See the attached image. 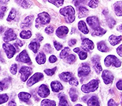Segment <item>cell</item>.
I'll use <instances>...</instances> for the list:
<instances>
[{"instance_id": "1", "label": "cell", "mask_w": 122, "mask_h": 106, "mask_svg": "<svg viewBox=\"0 0 122 106\" xmlns=\"http://www.w3.org/2000/svg\"><path fill=\"white\" fill-rule=\"evenodd\" d=\"M60 13L62 16L66 17V21L67 23H72L75 20V10L72 6L64 7L60 10Z\"/></svg>"}, {"instance_id": "2", "label": "cell", "mask_w": 122, "mask_h": 106, "mask_svg": "<svg viewBox=\"0 0 122 106\" xmlns=\"http://www.w3.org/2000/svg\"><path fill=\"white\" fill-rule=\"evenodd\" d=\"M99 87V81L97 80H92L91 81L82 86L81 90L86 94H89L91 92H94L98 90Z\"/></svg>"}, {"instance_id": "3", "label": "cell", "mask_w": 122, "mask_h": 106, "mask_svg": "<svg viewBox=\"0 0 122 106\" xmlns=\"http://www.w3.org/2000/svg\"><path fill=\"white\" fill-rule=\"evenodd\" d=\"M51 21V17L48 13L42 12L38 15L37 18L35 20V26L39 28L43 25L49 24Z\"/></svg>"}, {"instance_id": "4", "label": "cell", "mask_w": 122, "mask_h": 106, "mask_svg": "<svg viewBox=\"0 0 122 106\" xmlns=\"http://www.w3.org/2000/svg\"><path fill=\"white\" fill-rule=\"evenodd\" d=\"M104 64L106 67H110L111 66L119 68L122 66V62L117 58L114 55H108L104 59Z\"/></svg>"}, {"instance_id": "5", "label": "cell", "mask_w": 122, "mask_h": 106, "mask_svg": "<svg viewBox=\"0 0 122 106\" xmlns=\"http://www.w3.org/2000/svg\"><path fill=\"white\" fill-rule=\"evenodd\" d=\"M86 22L92 29H93L94 30H96L100 27L99 19L96 16H90V17H87Z\"/></svg>"}, {"instance_id": "6", "label": "cell", "mask_w": 122, "mask_h": 106, "mask_svg": "<svg viewBox=\"0 0 122 106\" xmlns=\"http://www.w3.org/2000/svg\"><path fill=\"white\" fill-rule=\"evenodd\" d=\"M32 68L28 66H23L19 70V72L20 74V78L22 82H26L29 77L32 74Z\"/></svg>"}, {"instance_id": "7", "label": "cell", "mask_w": 122, "mask_h": 106, "mask_svg": "<svg viewBox=\"0 0 122 106\" xmlns=\"http://www.w3.org/2000/svg\"><path fill=\"white\" fill-rule=\"evenodd\" d=\"M3 49L8 58H11L13 57V56L15 55L17 52L14 46L9 43H3Z\"/></svg>"}, {"instance_id": "8", "label": "cell", "mask_w": 122, "mask_h": 106, "mask_svg": "<svg viewBox=\"0 0 122 106\" xmlns=\"http://www.w3.org/2000/svg\"><path fill=\"white\" fill-rule=\"evenodd\" d=\"M90 67L87 63H82L78 70V76L80 78L85 77L90 73Z\"/></svg>"}, {"instance_id": "9", "label": "cell", "mask_w": 122, "mask_h": 106, "mask_svg": "<svg viewBox=\"0 0 122 106\" xmlns=\"http://www.w3.org/2000/svg\"><path fill=\"white\" fill-rule=\"evenodd\" d=\"M15 39H17V35L15 34L13 29H9L5 32L3 38V41L5 42V43H7L10 41L15 40Z\"/></svg>"}, {"instance_id": "10", "label": "cell", "mask_w": 122, "mask_h": 106, "mask_svg": "<svg viewBox=\"0 0 122 106\" xmlns=\"http://www.w3.org/2000/svg\"><path fill=\"white\" fill-rule=\"evenodd\" d=\"M102 78L103 79L104 84L106 85L112 84L113 82V80H114V76H113V74L110 71L107 70L102 71Z\"/></svg>"}, {"instance_id": "11", "label": "cell", "mask_w": 122, "mask_h": 106, "mask_svg": "<svg viewBox=\"0 0 122 106\" xmlns=\"http://www.w3.org/2000/svg\"><path fill=\"white\" fill-rule=\"evenodd\" d=\"M44 78V76L42 73L41 72H37L33 76L30 77V78L28 80L27 82V85L28 86H32L33 85L36 84L37 82H39L41 80H42V79Z\"/></svg>"}, {"instance_id": "12", "label": "cell", "mask_w": 122, "mask_h": 106, "mask_svg": "<svg viewBox=\"0 0 122 106\" xmlns=\"http://www.w3.org/2000/svg\"><path fill=\"white\" fill-rule=\"evenodd\" d=\"M16 61H19L20 62H23V63H28L29 64H31V61L28 55L27 52L26 50H24L19 53V55L16 58Z\"/></svg>"}, {"instance_id": "13", "label": "cell", "mask_w": 122, "mask_h": 106, "mask_svg": "<svg viewBox=\"0 0 122 106\" xmlns=\"http://www.w3.org/2000/svg\"><path fill=\"white\" fill-rule=\"evenodd\" d=\"M92 62L93 68H94L96 72L99 74L102 71V67L101 66L100 56L98 55H95L94 56H93L92 58Z\"/></svg>"}, {"instance_id": "14", "label": "cell", "mask_w": 122, "mask_h": 106, "mask_svg": "<svg viewBox=\"0 0 122 106\" xmlns=\"http://www.w3.org/2000/svg\"><path fill=\"white\" fill-rule=\"evenodd\" d=\"M81 46H82V49H83V50L87 52L88 51H90V50L94 49V44L91 40L86 38V39H84L82 40Z\"/></svg>"}, {"instance_id": "15", "label": "cell", "mask_w": 122, "mask_h": 106, "mask_svg": "<svg viewBox=\"0 0 122 106\" xmlns=\"http://www.w3.org/2000/svg\"><path fill=\"white\" fill-rule=\"evenodd\" d=\"M37 93L41 97L45 98L50 95V90L46 85L42 84L39 87V90H38Z\"/></svg>"}, {"instance_id": "16", "label": "cell", "mask_w": 122, "mask_h": 106, "mask_svg": "<svg viewBox=\"0 0 122 106\" xmlns=\"http://www.w3.org/2000/svg\"><path fill=\"white\" fill-rule=\"evenodd\" d=\"M68 33V28L65 26H61L56 30V35L60 39H64Z\"/></svg>"}, {"instance_id": "17", "label": "cell", "mask_w": 122, "mask_h": 106, "mask_svg": "<svg viewBox=\"0 0 122 106\" xmlns=\"http://www.w3.org/2000/svg\"><path fill=\"white\" fill-rule=\"evenodd\" d=\"M51 87L52 91L56 92V93L59 92L63 90V86L58 81H52L51 83Z\"/></svg>"}, {"instance_id": "18", "label": "cell", "mask_w": 122, "mask_h": 106, "mask_svg": "<svg viewBox=\"0 0 122 106\" xmlns=\"http://www.w3.org/2000/svg\"><path fill=\"white\" fill-rule=\"evenodd\" d=\"M109 42L111 45L112 46H116L117 45L119 44V42H121L122 40V36H116V35H111L108 39Z\"/></svg>"}, {"instance_id": "19", "label": "cell", "mask_w": 122, "mask_h": 106, "mask_svg": "<svg viewBox=\"0 0 122 106\" xmlns=\"http://www.w3.org/2000/svg\"><path fill=\"white\" fill-rule=\"evenodd\" d=\"M113 11L117 16H122V1H117L113 5Z\"/></svg>"}, {"instance_id": "20", "label": "cell", "mask_w": 122, "mask_h": 106, "mask_svg": "<svg viewBox=\"0 0 122 106\" xmlns=\"http://www.w3.org/2000/svg\"><path fill=\"white\" fill-rule=\"evenodd\" d=\"M33 16L30 15L27 16V17H25L24 21H23L21 25V28H28L30 27V26L32 25L33 23Z\"/></svg>"}, {"instance_id": "21", "label": "cell", "mask_w": 122, "mask_h": 106, "mask_svg": "<svg viewBox=\"0 0 122 106\" xmlns=\"http://www.w3.org/2000/svg\"><path fill=\"white\" fill-rule=\"evenodd\" d=\"M39 46V42L38 40H37V39H35L33 40H32V41L30 42V44L29 45V49H30V50H31L35 54V53H37V51H38Z\"/></svg>"}, {"instance_id": "22", "label": "cell", "mask_w": 122, "mask_h": 106, "mask_svg": "<svg viewBox=\"0 0 122 106\" xmlns=\"http://www.w3.org/2000/svg\"><path fill=\"white\" fill-rule=\"evenodd\" d=\"M73 77L72 74L69 72H64L59 74V78L62 81L64 82H68Z\"/></svg>"}, {"instance_id": "23", "label": "cell", "mask_w": 122, "mask_h": 106, "mask_svg": "<svg viewBox=\"0 0 122 106\" xmlns=\"http://www.w3.org/2000/svg\"><path fill=\"white\" fill-rule=\"evenodd\" d=\"M18 97L20 101H21L23 102L27 103L31 97V95L27 92H20L18 94Z\"/></svg>"}, {"instance_id": "24", "label": "cell", "mask_w": 122, "mask_h": 106, "mask_svg": "<svg viewBox=\"0 0 122 106\" xmlns=\"http://www.w3.org/2000/svg\"><path fill=\"white\" fill-rule=\"evenodd\" d=\"M88 106H100V102H99V99L96 96H92L87 102Z\"/></svg>"}, {"instance_id": "25", "label": "cell", "mask_w": 122, "mask_h": 106, "mask_svg": "<svg viewBox=\"0 0 122 106\" xmlns=\"http://www.w3.org/2000/svg\"><path fill=\"white\" fill-rule=\"evenodd\" d=\"M78 28L82 33L88 34L89 29L87 27V25L84 21H80L78 24Z\"/></svg>"}, {"instance_id": "26", "label": "cell", "mask_w": 122, "mask_h": 106, "mask_svg": "<svg viewBox=\"0 0 122 106\" xmlns=\"http://www.w3.org/2000/svg\"><path fill=\"white\" fill-rule=\"evenodd\" d=\"M97 46H98V50L102 52H107L109 51V50H110L104 41H100V42H98Z\"/></svg>"}, {"instance_id": "27", "label": "cell", "mask_w": 122, "mask_h": 106, "mask_svg": "<svg viewBox=\"0 0 122 106\" xmlns=\"http://www.w3.org/2000/svg\"><path fill=\"white\" fill-rule=\"evenodd\" d=\"M35 61L39 64H43L46 62V55L43 52H39L35 58Z\"/></svg>"}, {"instance_id": "28", "label": "cell", "mask_w": 122, "mask_h": 106, "mask_svg": "<svg viewBox=\"0 0 122 106\" xmlns=\"http://www.w3.org/2000/svg\"><path fill=\"white\" fill-rule=\"evenodd\" d=\"M69 95H70V100L72 101L75 102L78 100V92L75 88H71L70 91H69Z\"/></svg>"}, {"instance_id": "29", "label": "cell", "mask_w": 122, "mask_h": 106, "mask_svg": "<svg viewBox=\"0 0 122 106\" xmlns=\"http://www.w3.org/2000/svg\"><path fill=\"white\" fill-rule=\"evenodd\" d=\"M78 17L79 18H82V17H84L88 13V9L86 7L84 6H81L79 7L78 9Z\"/></svg>"}, {"instance_id": "30", "label": "cell", "mask_w": 122, "mask_h": 106, "mask_svg": "<svg viewBox=\"0 0 122 106\" xmlns=\"http://www.w3.org/2000/svg\"><path fill=\"white\" fill-rule=\"evenodd\" d=\"M19 36H20V37H21V39H30V37H31V36H32V33H31V31L29 30H23L21 32Z\"/></svg>"}, {"instance_id": "31", "label": "cell", "mask_w": 122, "mask_h": 106, "mask_svg": "<svg viewBox=\"0 0 122 106\" xmlns=\"http://www.w3.org/2000/svg\"><path fill=\"white\" fill-rule=\"evenodd\" d=\"M56 103L55 101L47 100V99L42 100V101L41 103V106H56Z\"/></svg>"}, {"instance_id": "32", "label": "cell", "mask_w": 122, "mask_h": 106, "mask_svg": "<svg viewBox=\"0 0 122 106\" xmlns=\"http://www.w3.org/2000/svg\"><path fill=\"white\" fill-rule=\"evenodd\" d=\"M106 33V30H105L102 27H100L98 29L94 30L92 33V36H101L104 35V34Z\"/></svg>"}, {"instance_id": "33", "label": "cell", "mask_w": 122, "mask_h": 106, "mask_svg": "<svg viewBox=\"0 0 122 106\" xmlns=\"http://www.w3.org/2000/svg\"><path fill=\"white\" fill-rule=\"evenodd\" d=\"M59 99H60V101H59V106H69L66 97L64 95H59Z\"/></svg>"}, {"instance_id": "34", "label": "cell", "mask_w": 122, "mask_h": 106, "mask_svg": "<svg viewBox=\"0 0 122 106\" xmlns=\"http://www.w3.org/2000/svg\"><path fill=\"white\" fill-rule=\"evenodd\" d=\"M70 48H68V47H65V48L61 52V53H60V55H59L60 58H62V59L65 58L68 55H69V52H70Z\"/></svg>"}, {"instance_id": "35", "label": "cell", "mask_w": 122, "mask_h": 106, "mask_svg": "<svg viewBox=\"0 0 122 106\" xmlns=\"http://www.w3.org/2000/svg\"><path fill=\"white\" fill-rule=\"evenodd\" d=\"M19 3H20L21 6L24 8V9H27L29 7H30L31 5H32V1H26V0H24V1H19Z\"/></svg>"}, {"instance_id": "36", "label": "cell", "mask_w": 122, "mask_h": 106, "mask_svg": "<svg viewBox=\"0 0 122 106\" xmlns=\"http://www.w3.org/2000/svg\"><path fill=\"white\" fill-rule=\"evenodd\" d=\"M66 58V62L68 64H73L76 61V57L74 55H68Z\"/></svg>"}, {"instance_id": "37", "label": "cell", "mask_w": 122, "mask_h": 106, "mask_svg": "<svg viewBox=\"0 0 122 106\" xmlns=\"http://www.w3.org/2000/svg\"><path fill=\"white\" fill-rule=\"evenodd\" d=\"M15 16H16V10L14 8H12L11 11L9 13L8 17L7 18V21H11L15 19Z\"/></svg>"}, {"instance_id": "38", "label": "cell", "mask_w": 122, "mask_h": 106, "mask_svg": "<svg viewBox=\"0 0 122 106\" xmlns=\"http://www.w3.org/2000/svg\"><path fill=\"white\" fill-rule=\"evenodd\" d=\"M9 100V96L6 94H0V104L6 103Z\"/></svg>"}, {"instance_id": "39", "label": "cell", "mask_w": 122, "mask_h": 106, "mask_svg": "<svg viewBox=\"0 0 122 106\" xmlns=\"http://www.w3.org/2000/svg\"><path fill=\"white\" fill-rule=\"evenodd\" d=\"M49 2L53 4L54 5H56L57 7H59L63 5L64 1L63 0H51V1H49Z\"/></svg>"}, {"instance_id": "40", "label": "cell", "mask_w": 122, "mask_h": 106, "mask_svg": "<svg viewBox=\"0 0 122 106\" xmlns=\"http://www.w3.org/2000/svg\"><path fill=\"white\" fill-rule=\"evenodd\" d=\"M56 70V67H55L52 69H45L44 72L47 76H52L53 74H55Z\"/></svg>"}, {"instance_id": "41", "label": "cell", "mask_w": 122, "mask_h": 106, "mask_svg": "<svg viewBox=\"0 0 122 106\" xmlns=\"http://www.w3.org/2000/svg\"><path fill=\"white\" fill-rule=\"evenodd\" d=\"M78 54L79 55V57L80 60H85L86 58H87V56H88L87 52L85 51H84V50H82V51H81V50H80L78 52Z\"/></svg>"}, {"instance_id": "42", "label": "cell", "mask_w": 122, "mask_h": 106, "mask_svg": "<svg viewBox=\"0 0 122 106\" xmlns=\"http://www.w3.org/2000/svg\"><path fill=\"white\" fill-rule=\"evenodd\" d=\"M98 4H99V1H94V0H92L90 1H89L88 3V6L91 8H96L98 6Z\"/></svg>"}, {"instance_id": "43", "label": "cell", "mask_w": 122, "mask_h": 106, "mask_svg": "<svg viewBox=\"0 0 122 106\" xmlns=\"http://www.w3.org/2000/svg\"><path fill=\"white\" fill-rule=\"evenodd\" d=\"M10 72L13 75L17 74V64H13L11 65V66L10 68Z\"/></svg>"}, {"instance_id": "44", "label": "cell", "mask_w": 122, "mask_h": 106, "mask_svg": "<svg viewBox=\"0 0 122 106\" xmlns=\"http://www.w3.org/2000/svg\"><path fill=\"white\" fill-rule=\"evenodd\" d=\"M6 10L7 7L5 6H3V5L0 6V18H3Z\"/></svg>"}, {"instance_id": "45", "label": "cell", "mask_w": 122, "mask_h": 106, "mask_svg": "<svg viewBox=\"0 0 122 106\" xmlns=\"http://www.w3.org/2000/svg\"><path fill=\"white\" fill-rule=\"evenodd\" d=\"M68 82H69V84H70V85H72V86H77L78 85V80H77L74 77H72V78L70 79V81Z\"/></svg>"}, {"instance_id": "46", "label": "cell", "mask_w": 122, "mask_h": 106, "mask_svg": "<svg viewBox=\"0 0 122 106\" xmlns=\"http://www.w3.org/2000/svg\"><path fill=\"white\" fill-rule=\"evenodd\" d=\"M45 31L46 34H49V35L52 34L54 32V27L52 26H49L45 29Z\"/></svg>"}, {"instance_id": "47", "label": "cell", "mask_w": 122, "mask_h": 106, "mask_svg": "<svg viewBox=\"0 0 122 106\" xmlns=\"http://www.w3.org/2000/svg\"><path fill=\"white\" fill-rule=\"evenodd\" d=\"M54 46H55V49L56 50H60L62 49V45L57 41H54Z\"/></svg>"}, {"instance_id": "48", "label": "cell", "mask_w": 122, "mask_h": 106, "mask_svg": "<svg viewBox=\"0 0 122 106\" xmlns=\"http://www.w3.org/2000/svg\"><path fill=\"white\" fill-rule=\"evenodd\" d=\"M107 23H108V25L110 26V28H112L116 25V21L113 18H110L107 20Z\"/></svg>"}, {"instance_id": "49", "label": "cell", "mask_w": 122, "mask_h": 106, "mask_svg": "<svg viewBox=\"0 0 122 106\" xmlns=\"http://www.w3.org/2000/svg\"><path fill=\"white\" fill-rule=\"evenodd\" d=\"M44 50L47 53H50V52L52 51V49H51V46L49 44H46L44 45Z\"/></svg>"}, {"instance_id": "50", "label": "cell", "mask_w": 122, "mask_h": 106, "mask_svg": "<svg viewBox=\"0 0 122 106\" xmlns=\"http://www.w3.org/2000/svg\"><path fill=\"white\" fill-rule=\"evenodd\" d=\"M56 61H57V58L56 56H55V55H51L49 57V62L51 63H55Z\"/></svg>"}, {"instance_id": "51", "label": "cell", "mask_w": 122, "mask_h": 106, "mask_svg": "<svg viewBox=\"0 0 122 106\" xmlns=\"http://www.w3.org/2000/svg\"><path fill=\"white\" fill-rule=\"evenodd\" d=\"M116 88L119 90L122 91V80H119V81H117V82L116 83Z\"/></svg>"}, {"instance_id": "52", "label": "cell", "mask_w": 122, "mask_h": 106, "mask_svg": "<svg viewBox=\"0 0 122 106\" xmlns=\"http://www.w3.org/2000/svg\"><path fill=\"white\" fill-rule=\"evenodd\" d=\"M116 51H117V53L118 54V55L122 57V44L117 48Z\"/></svg>"}, {"instance_id": "53", "label": "cell", "mask_w": 122, "mask_h": 106, "mask_svg": "<svg viewBox=\"0 0 122 106\" xmlns=\"http://www.w3.org/2000/svg\"><path fill=\"white\" fill-rule=\"evenodd\" d=\"M107 105H108V106H117V104L113 99H111L108 101Z\"/></svg>"}, {"instance_id": "54", "label": "cell", "mask_w": 122, "mask_h": 106, "mask_svg": "<svg viewBox=\"0 0 122 106\" xmlns=\"http://www.w3.org/2000/svg\"><path fill=\"white\" fill-rule=\"evenodd\" d=\"M77 42V40L76 39H72L68 41V45L70 46H73L74 45H76V43Z\"/></svg>"}, {"instance_id": "55", "label": "cell", "mask_w": 122, "mask_h": 106, "mask_svg": "<svg viewBox=\"0 0 122 106\" xmlns=\"http://www.w3.org/2000/svg\"><path fill=\"white\" fill-rule=\"evenodd\" d=\"M8 106H16V103L15 102L14 100L10 101L8 103Z\"/></svg>"}, {"instance_id": "56", "label": "cell", "mask_w": 122, "mask_h": 106, "mask_svg": "<svg viewBox=\"0 0 122 106\" xmlns=\"http://www.w3.org/2000/svg\"><path fill=\"white\" fill-rule=\"evenodd\" d=\"M17 44L19 46H22L23 45V42H22L21 40H20L19 39L17 40Z\"/></svg>"}, {"instance_id": "57", "label": "cell", "mask_w": 122, "mask_h": 106, "mask_svg": "<svg viewBox=\"0 0 122 106\" xmlns=\"http://www.w3.org/2000/svg\"><path fill=\"white\" fill-rule=\"evenodd\" d=\"M4 89V84L3 82H0V91H3Z\"/></svg>"}, {"instance_id": "58", "label": "cell", "mask_w": 122, "mask_h": 106, "mask_svg": "<svg viewBox=\"0 0 122 106\" xmlns=\"http://www.w3.org/2000/svg\"><path fill=\"white\" fill-rule=\"evenodd\" d=\"M74 106H82L81 104H76V105H75Z\"/></svg>"}, {"instance_id": "59", "label": "cell", "mask_w": 122, "mask_h": 106, "mask_svg": "<svg viewBox=\"0 0 122 106\" xmlns=\"http://www.w3.org/2000/svg\"></svg>"}, {"instance_id": "60", "label": "cell", "mask_w": 122, "mask_h": 106, "mask_svg": "<svg viewBox=\"0 0 122 106\" xmlns=\"http://www.w3.org/2000/svg\"><path fill=\"white\" fill-rule=\"evenodd\" d=\"M0 70H1V69H0Z\"/></svg>"}]
</instances>
